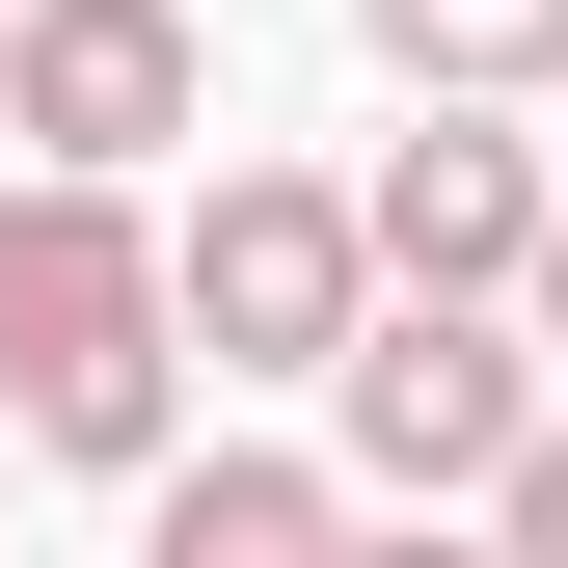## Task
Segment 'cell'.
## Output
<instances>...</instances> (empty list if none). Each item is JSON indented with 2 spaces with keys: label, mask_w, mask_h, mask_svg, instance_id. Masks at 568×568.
<instances>
[{
  "label": "cell",
  "mask_w": 568,
  "mask_h": 568,
  "mask_svg": "<svg viewBox=\"0 0 568 568\" xmlns=\"http://www.w3.org/2000/svg\"><path fill=\"white\" fill-rule=\"evenodd\" d=\"M190 109H217V28L190 0H28L0 28V135L28 163H190Z\"/></svg>",
  "instance_id": "5b68a950"
},
{
  "label": "cell",
  "mask_w": 568,
  "mask_h": 568,
  "mask_svg": "<svg viewBox=\"0 0 568 568\" xmlns=\"http://www.w3.org/2000/svg\"><path fill=\"white\" fill-rule=\"evenodd\" d=\"M0 434L82 460V487H135L190 434V271L135 217V163H28L0 190Z\"/></svg>",
  "instance_id": "6da1fadb"
},
{
  "label": "cell",
  "mask_w": 568,
  "mask_h": 568,
  "mask_svg": "<svg viewBox=\"0 0 568 568\" xmlns=\"http://www.w3.org/2000/svg\"><path fill=\"white\" fill-rule=\"evenodd\" d=\"M163 271H190V352H217V379H325V352L379 325V217H352L325 163H217L163 217Z\"/></svg>",
  "instance_id": "3957f363"
},
{
  "label": "cell",
  "mask_w": 568,
  "mask_h": 568,
  "mask_svg": "<svg viewBox=\"0 0 568 568\" xmlns=\"http://www.w3.org/2000/svg\"><path fill=\"white\" fill-rule=\"evenodd\" d=\"M487 541H541V568H568V434H515V487H487Z\"/></svg>",
  "instance_id": "ba28073f"
},
{
  "label": "cell",
  "mask_w": 568,
  "mask_h": 568,
  "mask_svg": "<svg viewBox=\"0 0 568 568\" xmlns=\"http://www.w3.org/2000/svg\"><path fill=\"white\" fill-rule=\"evenodd\" d=\"M0 28H28V0H0Z\"/></svg>",
  "instance_id": "30bf717a"
},
{
  "label": "cell",
  "mask_w": 568,
  "mask_h": 568,
  "mask_svg": "<svg viewBox=\"0 0 568 568\" xmlns=\"http://www.w3.org/2000/svg\"><path fill=\"white\" fill-rule=\"evenodd\" d=\"M352 515H379V487H352V460H271V434H217V460H135V541H163V568H298V541H352Z\"/></svg>",
  "instance_id": "8992f818"
},
{
  "label": "cell",
  "mask_w": 568,
  "mask_h": 568,
  "mask_svg": "<svg viewBox=\"0 0 568 568\" xmlns=\"http://www.w3.org/2000/svg\"><path fill=\"white\" fill-rule=\"evenodd\" d=\"M352 217H379V271H406V298H515L568 190H541V135H515V82H406V135L352 163Z\"/></svg>",
  "instance_id": "277c9868"
},
{
  "label": "cell",
  "mask_w": 568,
  "mask_h": 568,
  "mask_svg": "<svg viewBox=\"0 0 568 568\" xmlns=\"http://www.w3.org/2000/svg\"><path fill=\"white\" fill-rule=\"evenodd\" d=\"M541 298H406L379 271V325L325 352V406H352V487H379V515H487V487H515V434H541Z\"/></svg>",
  "instance_id": "7a4b0ae2"
},
{
  "label": "cell",
  "mask_w": 568,
  "mask_h": 568,
  "mask_svg": "<svg viewBox=\"0 0 568 568\" xmlns=\"http://www.w3.org/2000/svg\"><path fill=\"white\" fill-rule=\"evenodd\" d=\"M352 54H379V82H568V0H352Z\"/></svg>",
  "instance_id": "52a82bcc"
},
{
  "label": "cell",
  "mask_w": 568,
  "mask_h": 568,
  "mask_svg": "<svg viewBox=\"0 0 568 568\" xmlns=\"http://www.w3.org/2000/svg\"><path fill=\"white\" fill-rule=\"evenodd\" d=\"M515 298H541V352H568V217H541V271H515Z\"/></svg>",
  "instance_id": "9c48e42d"
}]
</instances>
